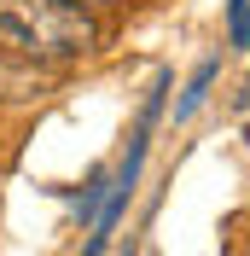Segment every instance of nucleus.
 Returning <instances> with one entry per match:
<instances>
[{
	"mask_svg": "<svg viewBox=\"0 0 250 256\" xmlns=\"http://www.w3.org/2000/svg\"><path fill=\"white\" fill-rule=\"evenodd\" d=\"M105 47L94 12L64 6V0H0V52L35 64H64V58H88Z\"/></svg>",
	"mask_w": 250,
	"mask_h": 256,
	"instance_id": "1",
	"label": "nucleus"
},
{
	"mask_svg": "<svg viewBox=\"0 0 250 256\" xmlns=\"http://www.w3.org/2000/svg\"><path fill=\"white\" fill-rule=\"evenodd\" d=\"M64 6H82V12H105V6H116V0H64Z\"/></svg>",
	"mask_w": 250,
	"mask_h": 256,
	"instance_id": "2",
	"label": "nucleus"
}]
</instances>
